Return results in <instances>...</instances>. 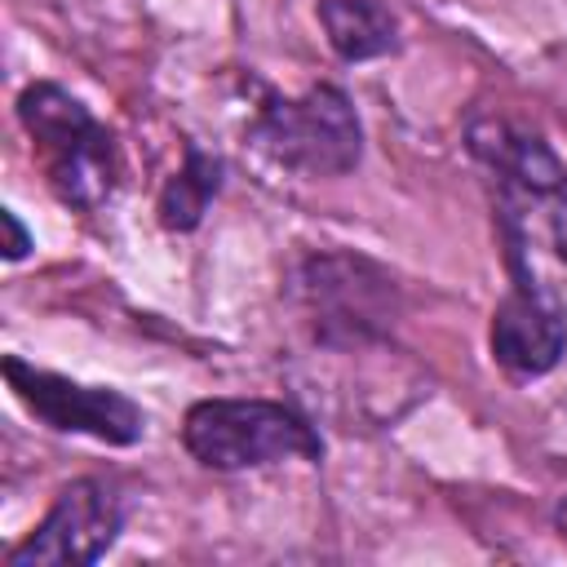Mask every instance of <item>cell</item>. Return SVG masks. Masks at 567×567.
Instances as JSON below:
<instances>
[{
    "label": "cell",
    "instance_id": "8",
    "mask_svg": "<svg viewBox=\"0 0 567 567\" xmlns=\"http://www.w3.org/2000/svg\"><path fill=\"white\" fill-rule=\"evenodd\" d=\"M315 18L341 62H372L399 49V18L381 0H319Z\"/></svg>",
    "mask_w": 567,
    "mask_h": 567
},
{
    "label": "cell",
    "instance_id": "11",
    "mask_svg": "<svg viewBox=\"0 0 567 567\" xmlns=\"http://www.w3.org/2000/svg\"><path fill=\"white\" fill-rule=\"evenodd\" d=\"M554 527H558V536H567V496L554 505Z\"/></svg>",
    "mask_w": 567,
    "mask_h": 567
},
{
    "label": "cell",
    "instance_id": "2",
    "mask_svg": "<svg viewBox=\"0 0 567 567\" xmlns=\"http://www.w3.org/2000/svg\"><path fill=\"white\" fill-rule=\"evenodd\" d=\"M182 447L217 474L279 461H323V439L310 416L279 399H199L182 416Z\"/></svg>",
    "mask_w": 567,
    "mask_h": 567
},
{
    "label": "cell",
    "instance_id": "7",
    "mask_svg": "<svg viewBox=\"0 0 567 567\" xmlns=\"http://www.w3.org/2000/svg\"><path fill=\"white\" fill-rule=\"evenodd\" d=\"M509 270H514V284L492 310L487 346H492V359L509 377L532 381V377H545L563 363V354H567V315L527 275L523 261H509Z\"/></svg>",
    "mask_w": 567,
    "mask_h": 567
},
{
    "label": "cell",
    "instance_id": "1",
    "mask_svg": "<svg viewBox=\"0 0 567 567\" xmlns=\"http://www.w3.org/2000/svg\"><path fill=\"white\" fill-rule=\"evenodd\" d=\"M13 111L31 137V151L58 204L75 213H97L120 182V151L111 128L97 124L93 111L53 80L27 84Z\"/></svg>",
    "mask_w": 567,
    "mask_h": 567
},
{
    "label": "cell",
    "instance_id": "9",
    "mask_svg": "<svg viewBox=\"0 0 567 567\" xmlns=\"http://www.w3.org/2000/svg\"><path fill=\"white\" fill-rule=\"evenodd\" d=\"M221 173H226V164H221L217 155H208V151H199L195 142H186V151H182V168L164 182L159 204H155L159 226L173 230V235L195 230V226L204 221L208 204H213L217 190H221Z\"/></svg>",
    "mask_w": 567,
    "mask_h": 567
},
{
    "label": "cell",
    "instance_id": "6",
    "mask_svg": "<svg viewBox=\"0 0 567 567\" xmlns=\"http://www.w3.org/2000/svg\"><path fill=\"white\" fill-rule=\"evenodd\" d=\"M124 532V501L102 478H71L44 518L4 554L9 567H89Z\"/></svg>",
    "mask_w": 567,
    "mask_h": 567
},
{
    "label": "cell",
    "instance_id": "5",
    "mask_svg": "<svg viewBox=\"0 0 567 567\" xmlns=\"http://www.w3.org/2000/svg\"><path fill=\"white\" fill-rule=\"evenodd\" d=\"M0 372L13 390V399L58 434H89L111 447H133L146 434L142 408L115 385H84L62 372L35 368L18 354H4Z\"/></svg>",
    "mask_w": 567,
    "mask_h": 567
},
{
    "label": "cell",
    "instance_id": "3",
    "mask_svg": "<svg viewBox=\"0 0 567 567\" xmlns=\"http://www.w3.org/2000/svg\"><path fill=\"white\" fill-rule=\"evenodd\" d=\"M248 142L301 177H346L363 159V124L346 89L310 84L306 93H266L248 120Z\"/></svg>",
    "mask_w": 567,
    "mask_h": 567
},
{
    "label": "cell",
    "instance_id": "4",
    "mask_svg": "<svg viewBox=\"0 0 567 567\" xmlns=\"http://www.w3.org/2000/svg\"><path fill=\"white\" fill-rule=\"evenodd\" d=\"M297 297L315 323V337L332 350H359L385 341L399 319V284L368 257L315 252L297 270Z\"/></svg>",
    "mask_w": 567,
    "mask_h": 567
},
{
    "label": "cell",
    "instance_id": "10",
    "mask_svg": "<svg viewBox=\"0 0 567 567\" xmlns=\"http://www.w3.org/2000/svg\"><path fill=\"white\" fill-rule=\"evenodd\" d=\"M0 226H4V261H22L31 248H35V239H31V230L18 221V213L13 208H0Z\"/></svg>",
    "mask_w": 567,
    "mask_h": 567
}]
</instances>
